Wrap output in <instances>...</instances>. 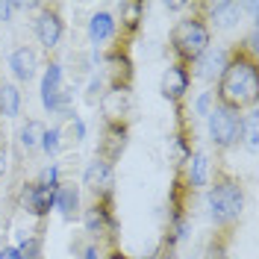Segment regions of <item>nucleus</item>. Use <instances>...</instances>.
Wrapping results in <instances>:
<instances>
[{
    "label": "nucleus",
    "mask_w": 259,
    "mask_h": 259,
    "mask_svg": "<svg viewBox=\"0 0 259 259\" xmlns=\"http://www.w3.org/2000/svg\"><path fill=\"white\" fill-rule=\"evenodd\" d=\"M53 209H59L65 221H77L80 218V186L71 183V180H59L56 186V200H53Z\"/></svg>",
    "instance_id": "nucleus-13"
},
{
    "label": "nucleus",
    "mask_w": 259,
    "mask_h": 259,
    "mask_svg": "<svg viewBox=\"0 0 259 259\" xmlns=\"http://www.w3.org/2000/svg\"><path fill=\"white\" fill-rule=\"evenodd\" d=\"M56 186H59V183H56ZM56 186H53V183H38V180L24 183L18 206L27 212L30 218H35L38 224H45L50 209H53V200H56Z\"/></svg>",
    "instance_id": "nucleus-8"
},
{
    "label": "nucleus",
    "mask_w": 259,
    "mask_h": 259,
    "mask_svg": "<svg viewBox=\"0 0 259 259\" xmlns=\"http://www.w3.org/2000/svg\"><path fill=\"white\" fill-rule=\"evenodd\" d=\"M0 259H18V247H12V244H6V247L0 250Z\"/></svg>",
    "instance_id": "nucleus-31"
},
{
    "label": "nucleus",
    "mask_w": 259,
    "mask_h": 259,
    "mask_svg": "<svg viewBox=\"0 0 259 259\" xmlns=\"http://www.w3.org/2000/svg\"><path fill=\"white\" fill-rule=\"evenodd\" d=\"M203 18H206V24H209V30H227V27H233V24H239V18H242V6L239 3H203Z\"/></svg>",
    "instance_id": "nucleus-14"
},
{
    "label": "nucleus",
    "mask_w": 259,
    "mask_h": 259,
    "mask_svg": "<svg viewBox=\"0 0 259 259\" xmlns=\"http://www.w3.org/2000/svg\"><path fill=\"white\" fill-rule=\"evenodd\" d=\"M6 165H9V156H6V145H0V180L6 174Z\"/></svg>",
    "instance_id": "nucleus-30"
},
{
    "label": "nucleus",
    "mask_w": 259,
    "mask_h": 259,
    "mask_svg": "<svg viewBox=\"0 0 259 259\" xmlns=\"http://www.w3.org/2000/svg\"><path fill=\"white\" fill-rule=\"evenodd\" d=\"M68 121V127H65V133L62 136H68V142H74V145H80L82 139H85V124H82V118L80 115H71V118H65Z\"/></svg>",
    "instance_id": "nucleus-25"
},
{
    "label": "nucleus",
    "mask_w": 259,
    "mask_h": 259,
    "mask_svg": "<svg viewBox=\"0 0 259 259\" xmlns=\"http://www.w3.org/2000/svg\"><path fill=\"white\" fill-rule=\"evenodd\" d=\"M206 200H209V215L212 224H215V233L233 236L239 221H242L244 186L242 177L224 162V156L215 159V174L206 186Z\"/></svg>",
    "instance_id": "nucleus-2"
},
{
    "label": "nucleus",
    "mask_w": 259,
    "mask_h": 259,
    "mask_svg": "<svg viewBox=\"0 0 259 259\" xmlns=\"http://www.w3.org/2000/svg\"><path fill=\"white\" fill-rule=\"evenodd\" d=\"M77 253H80V259H103V253H100V244L92 242V239H82V242L71 244Z\"/></svg>",
    "instance_id": "nucleus-27"
},
{
    "label": "nucleus",
    "mask_w": 259,
    "mask_h": 259,
    "mask_svg": "<svg viewBox=\"0 0 259 259\" xmlns=\"http://www.w3.org/2000/svg\"><path fill=\"white\" fill-rule=\"evenodd\" d=\"M100 253L103 259H130L124 250H121V244H118V236H109V239H103L100 242Z\"/></svg>",
    "instance_id": "nucleus-26"
},
{
    "label": "nucleus",
    "mask_w": 259,
    "mask_h": 259,
    "mask_svg": "<svg viewBox=\"0 0 259 259\" xmlns=\"http://www.w3.org/2000/svg\"><path fill=\"white\" fill-rule=\"evenodd\" d=\"M82 189L89 194V200L115 197V168L100 159H92L82 171Z\"/></svg>",
    "instance_id": "nucleus-9"
},
{
    "label": "nucleus",
    "mask_w": 259,
    "mask_h": 259,
    "mask_svg": "<svg viewBox=\"0 0 259 259\" xmlns=\"http://www.w3.org/2000/svg\"><path fill=\"white\" fill-rule=\"evenodd\" d=\"M9 68H12V77L18 82H30L35 77V68H38V53L30 45H21L9 53Z\"/></svg>",
    "instance_id": "nucleus-16"
},
{
    "label": "nucleus",
    "mask_w": 259,
    "mask_h": 259,
    "mask_svg": "<svg viewBox=\"0 0 259 259\" xmlns=\"http://www.w3.org/2000/svg\"><path fill=\"white\" fill-rule=\"evenodd\" d=\"M150 259H180V256H177V250H162V247H159V250H156V256H150Z\"/></svg>",
    "instance_id": "nucleus-32"
},
{
    "label": "nucleus",
    "mask_w": 259,
    "mask_h": 259,
    "mask_svg": "<svg viewBox=\"0 0 259 259\" xmlns=\"http://www.w3.org/2000/svg\"><path fill=\"white\" fill-rule=\"evenodd\" d=\"M130 142V133L124 130H109V127H100V139H97V150H95V159L106 162V165H118L124 150H127Z\"/></svg>",
    "instance_id": "nucleus-12"
},
{
    "label": "nucleus",
    "mask_w": 259,
    "mask_h": 259,
    "mask_svg": "<svg viewBox=\"0 0 259 259\" xmlns=\"http://www.w3.org/2000/svg\"><path fill=\"white\" fill-rule=\"evenodd\" d=\"M206 121H209V142H212V147H215L218 156L230 153L233 147L242 142V115L239 112L212 103Z\"/></svg>",
    "instance_id": "nucleus-6"
},
{
    "label": "nucleus",
    "mask_w": 259,
    "mask_h": 259,
    "mask_svg": "<svg viewBox=\"0 0 259 259\" xmlns=\"http://www.w3.org/2000/svg\"><path fill=\"white\" fill-rule=\"evenodd\" d=\"M45 133H48V124L38 121V118H30V121L21 127V147H24L27 153L38 150V147H41V139H45Z\"/></svg>",
    "instance_id": "nucleus-21"
},
{
    "label": "nucleus",
    "mask_w": 259,
    "mask_h": 259,
    "mask_svg": "<svg viewBox=\"0 0 259 259\" xmlns=\"http://www.w3.org/2000/svg\"><path fill=\"white\" fill-rule=\"evenodd\" d=\"M21 112V92L15 82H0V115L3 118H18Z\"/></svg>",
    "instance_id": "nucleus-22"
},
{
    "label": "nucleus",
    "mask_w": 259,
    "mask_h": 259,
    "mask_svg": "<svg viewBox=\"0 0 259 259\" xmlns=\"http://www.w3.org/2000/svg\"><path fill=\"white\" fill-rule=\"evenodd\" d=\"M215 106H224L233 112H253L259 109V48L256 30L247 32V38L227 48V65L212 92Z\"/></svg>",
    "instance_id": "nucleus-1"
},
{
    "label": "nucleus",
    "mask_w": 259,
    "mask_h": 259,
    "mask_svg": "<svg viewBox=\"0 0 259 259\" xmlns=\"http://www.w3.org/2000/svg\"><path fill=\"white\" fill-rule=\"evenodd\" d=\"M41 230H45V224H38L27 239H21V244H18V259H41L45 256V233Z\"/></svg>",
    "instance_id": "nucleus-20"
},
{
    "label": "nucleus",
    "mask_w": 259,
    "mask_h": 259,
    "mask_svg": "<svg viewBox=\"0 0 259 259\" xmlns=\"http://www.w3.org/2000/svg\"><path fill=\"white\" fill-rule=\"evenodd\" d=\"M32 30H35V38L38 45L53 53L59 48L65 35V18H62V3H38V15L32 21Z\"/></svg>",
    "instance_id": "nucleus-7"
},
{
    "label": "nucleus",
    "mask_w": 259,
    "mask_h": 259,
    "mask_svg": "<svg viewBox=\"0 0 259 259\" xmlns=\"http://www.w3.org/2000/svg\"><path fill=\"white\" fill-rule=\"evenodd\" d=\"M224 65H227V50L224 48H209L192 65V77H200V80H206V82H218Z\"/></svg>",
    "instance_id": "nucleus-15"
},
{
    "label": "nucleus",
    "mask_w": 259,
    "mask_h": 259,
    "mask_svg": "<svg viewBox=\"0 0 259 259\" xmlns=\"http://www.w3.org/2000/svg\"><path fill=\"white\" fill-rule=\"evenodd\" d=\"M59 147H62V133H59V127H48V133H45V139H41V153L48 156V159H53L56 153H59Z\"/></svg>",
    "instance_id": "nucleus-24"
},
{
    "label": "nucleus",
    "mask_w": 259,
    "mask_h": 259,
    "mask_svg": "<svg viewBox=\"0 0 259 259\" xmlns=\"http://www.w3.org/2000/svg\"><path fill=\"white\" fill-rule=\"evenodd\" d=\"M209 109H212V92H203V95L197 97V103H194V112L197 115H209Z\"/></svg>",
    "instance_id": "nucleus-29"
},
{
    "label": "nucleus",
    "mask_w": 259,
    "mask_h": 259,
    "mask_svg": "<svg viewBox=\"0 0 259 259\" xmlns=\"http://www.w3.org/2000/svg\"><path fill=\"white\" fill-rule=\"evenodd\" d=\"M97 109H100V127L130 133L136 121V95L133 89H106L97 100Z\"/></svg>",
    "instance_id": "nucleus-5"
},
{
    "label": "nucleus",
    "mask_w": 259,
    "mask_h": 259,
    "mask_svg": "<svg viewBox=\"0 0 259 259\" xmlns=\"http://www.w3.org/2000/svg\"><path fill=\"white\" fill-rule=\"evenodd\" d=\"M62 65L59 59H50L48 56V68H45V77H41V103H45V109H53V100L59 97L62 92Z\"/></svg>",
    "instance_id": "nucleus-17"
},
{
    "label": "nucleus",
    "mask_w": 259,
    "mask_h": 259,
    "mask_svg": "<svg viewBox=\"0 0 259 259\" xmlns=\"http://www.w3.org/2000/svg\"><path fill=\"white\" fill-rule=\"evenodd\" d=\"M103 92H106V82L100 80V74H97V77H92V80H89V95H85L89 106H97V100L103 97Z\"/></svg>",
    "instance_id": "nucleus-28"
},
{
    "label": "nucleus",
    "mask_w": 259,
    "mask_h": 259,
    "mask_svg": "<svg viewBox=\"0 0 259 259\" xmlns=\"http://www.w3.org/2000/svg\"><path fill=\"white\" fill-rule=\"evenodd\" d=\"M115 32H118V27H115V18L109 12H95L89 18V38H92L95 50L100 45H106V41H112Z\"/></svg>",
    "instance_id": "nucleus-19"
},
{
    "label": "nucleus",
    "mask_w": 259,
    "mask_h": 259,
    "mask_svg": "<svg viewBox=\"0 0 259 259\" xmlns=\"http://www.w3.org/2000/svg\"><path fill=\"white\" fill-rule=\"evenodd\" d=\"M256 118H259V109L242 115V139H244V145H247V150H256V142H259Z\"/></svg>",
    "instance_id": "nucleus-23"
},
{
    "label": "nucleus",
    "mask_w": 259,
    "mask_h": 259,
    "mask_svg": "<svg viewBox=\"0 0 259 259\" xmlns=\"http://www.w3.org/2000/svg\"><path fill=\"white\" fill-rule=\"evenodd\" d=\"M192 71L186 68V65H177L171 62L165 71H162V80H159V92L162 97L171 103V106H180V103H186V95H189V89H192Z\"/></svg>",
    "instance_id": "nucleus-10"
},
{
    "label": "nucleus",
    "mask_w": 259,
    "mask_h": 259,
    "mask_svg": "<svg viewBox=\"0 0 259 259\" xmlns=\"http://www.w3.org/2000/svg\"><path fill=\"white\" fill-rule=\"evenodd\" d=\"M118 12H121V21H115V27H118L115 38L124 41V45H133V41L139 38V30H142L147 6L142 0H124V3L118 6Z\"/></svg>",
    "instance_id": "nucleus-11"
},
{
    "label": "nucleus",
    "mask_w": 259,
    "mask_h": 259,
    "mask_svg": "<svg viewBox=\"0 0 259 259\" xmlns=\"http://www.w3.org/2000/svg\"><path fill=\"white\" fill-rule=\"evenodd\" d=\"M209 171H212V162L206 159V153L194 150L192 156H189V162H186V177H189V186H192L194 192H200V189L209 186Z\"/></svg>",
    "instance_id": "nucleus-18"
},
{
    "label": "nucleus",
    "mask_w": 259,
    "mask_h": 259,
    "mask_svg": "<svg viewBox=\"0 0 259 259\" xmlns=\"http://www.w3.org/2000/svg\"><path fill=\"white\" fill-rule=\"evenodd\" d=\"M130 48L133 45H124L112 38V45L106 50L97 53V62H100V80L106 82V89H133V56H130Z\"/></svg>",
    "instance_id": "nucleus-4"
},
{
    "label": "nucleus",
    "mask_w": 259,
    "mask_h": 259,
    "mask_svg": "<svg viewBox=\"0 0 259 259\" xmlns=\"http://www.w3.org/2000/svg\"><path fill=\"white\" fill-rule=\"evenodd\" d=\"M212 48V30L203 18V3H189L186 15L174 21V27L168 32V50L177 65H186L192 71V65Z\"/></svg>",
    "instance_id": "nucleus-3"
}]
</instances>
